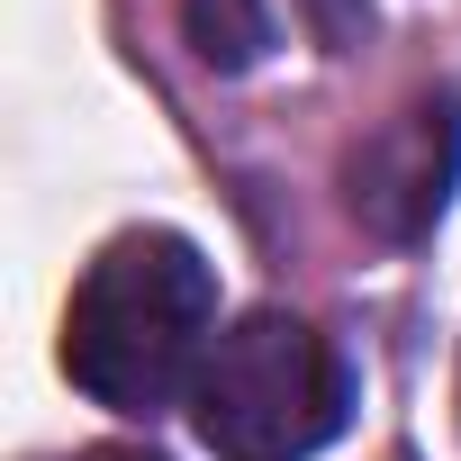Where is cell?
I'll use <instances>...</instances> for the list:
<instances>
[{"instance_id":"obj_3","label":"cell","mask_w":461,"mask_h":461,"mask_svg":"<svg viewBox=\"0 0 461 461\" xmlns=\"http://www.w3.org/2000/svg\"><path fill=\"white\" fill-rule=\"evenodd\" d=\"M452 190H461V100H443V91L389 109L344 154V208L371 226L380 245H416L425 226L452 208Z\"/></svg>"},{"instance_id":"obj_4","label":"cell","mask_w":461,"mask_h":461,"mask_svg":"<svg viewBox=\"0 0 461 461\" xmlns=\"http://www.w3.org/2000/svg\"><path fill=\"white\" fill-rule=\"evenodd\" d=\"M190 46L217 73H245L272 46V0H190Z\"/></svg>"},{"instance_id":"obj_1","label":"cell","mask_w":461,"mask_h":461,"mask_svg":"<svg viewBox=\"0 0 461 461\" xmlns=\"http://www.w3.org/2000/svg\"><path fill=\"white\" fill-rule=\"evenodd\" d=\"M217 344V272L199 263L190 236L136 226L100 245L73 308H64V371L118 407V416H163Z\"/></svg>"},{"instance_id":"obj_2","label":"cell","mask_w":461,"mask_h":461,"mask_svg":"<svg viewBox=\"0 0 461 461\" xmlns=\"http://www.w3.org/2000/svg\"><path fill=\"white\" fill-rule=\"evenodd\" d=\"M190 425L217 461H308L353 425V371L308 317L254 308L208 344L190 380Z\"/></svg>"}]
</instances>
